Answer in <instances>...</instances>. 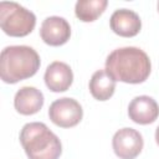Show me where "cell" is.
<instances>
[{
	"mask_svg": "<svg viewBox=\"0 0 159 159\" xmlns=\"http://www.w3.org/2000/svg\"><path fill=\"white\" fill-rule=\"evenodd\" d=\"M152 70L149 56L140 48L128 46L112 51L106 60V71L114 81L124 83L144 82Z\"/></svg>",
	"mask_w": 159,
	"mask_h": 159,
	"instance_id": "cell-1",
	"label": "cell"
},
{
	"mask_svg": "<svg viewBox=\"0 0 159 159\" xmlns=\"http://www.w3.org/2000/svg\"><path fill=\"white\" fill-rule=\"evenodd\" d=\"M40 63V56L32 47L7 46L0 55V77L5 83H17L32 77Z\"/></svg>",
	"mask_w": 159,
	"mask_h": 159,
	"instance_id": "cell-2",
	"label": "cell"
},
{
	"mask_svg": "<svg viewBox=\"0 0 159 159\" xmlns=\"http://www.w3.org/2000/svg\"><path fill=\"white\" fill-rule=\"evenodd\" d=\"M20 143L29 159H58L62 153L58 137L41 122L25 124L20 132Z\"/></svg>",
	"mask_w": 159,
	"mask_h": 159,
	"instance_id": "cell-3",
	"label": "cell"
},
{
	"mask_svg": "<svg viewBox=\"0 0 159 159\" xmlns=\"http://www.w3.org/2000/svg\"><path fill=\"white\" fill-rule=\"evenodd\" d=\"M36 16L32 11L14 1L0 2V27L12 37H24L32 32Z\"/></svg>",
	"mask_w": 159,
	"mask_h": 159,
	"instance_id": "cell-4",
	"label": "cell"
},
{
	"mask_svg": "<svg viewBox=\"0 0 159 159\" xmlns=\"http://www.w3.org/2000/svg\"><path fill=\"white\" fill-rule=\"evenodd\" d=\"M48 117L53 124L61 128H71L81 122L83 109L76 99L63 97L51 103L48 108Z\"/></svg>",
	"mask_w": 159,
	"mask_h": 159,
	"instance_id": "cell-5",
	"label": "cell"
},
{
	"mask_svg": "<svg viewBox=\"0 0 159 159\" xmlns=\"http://www.w3.org/2000/svg\"><path fill=\"white\" fill-rule=\"evenodd\" d=\"M143 137L133 128H122L116 132L112 147L119 159H134L143 149Z\"/></svg>",
	"mask_w": 159,
	"mask_h": 159,
	"instance_id": "cell-6",
	"label": "cell"
},
{
	"mask_svg": "<svg viewBox=\"0 0 159 159\" xmlns=\"http://www.w3.org/2000/svg\"><path fill=\"white\" fill-rule=\"evenodd\" d=\"M40 36L42 41L50 46H61L70 40L71 26L63 17L50 16L42 21Z\"/></svg>",
	"mask_w": 159,
	"mask_h": 159,
	"instance_id": "cell-7",
	"label": "cell"
},
{
	"mask_svg": "<svg viewBox=\"0 0 159 159\" xmlns=\"http://www.w3.org/2000/svg\"><path fill=\"white\" fill-rule=\"evenodd\" d=\"M128 116L137 124H150L159 117V106L149 96H138L129 103Z\"/></svg>",
	"mask_w": 159,
	"mask_h": 159,
	"instance_id": "cell-8",
	"label": "cell"
},
{
	"mask_svg": "<svg viewBox=\"0 0 159 159\" xmlns=\"http://www.w3.org/2000/svg\"><path fill=\"white\" fill-rule=\"evenodd\" d=\"M109 25L112 31L122 37H133L138 35L142 29L140 17L129 9L116 10L111 16Z\"/></svg>",
	"mask_w": 159,
	"mask_h": 159,
	"instance_id": "cell-9",
	"label": "cell"
},
{
	"mask_svg": "<svg viewBox=\"0 0 159 159\" xmlns=\"http://www.w3.org/2000/svg\"><path fill=\"white\" fill-rule=\"evenodd\" d=\"M47 88L52 92H65L73 82V73L71 67L61 61L50 63L43 76Z\"/></svg>",
	"mask_w": 159,
	"mask_h": 159,
	"instance_id": "cell-10",
	"label": "cell"
},
{
	"mask_svg": "<svg viewBox=\"0 0 159 159\" xmlns=\"http://www.w3.org/2000/svg\"><path fill=\"white\" fill-rule=\"evenodd\" d=\"M14 106L15 109L22 116L35 114L43 106V94L40 89L35 87H21L15 94Z\"/></svg>",
	"mask_w": 159,
	"mask_h": 159,
	"instance_id": "cell-11",
	"label": "cell"
},
{
	"mask_svg": "<svg viewBox=\"0 0 159 159\" xmlns=\"http://www.w3.org/2000/svg\"><path fill=\"white\" fill-rule=\"evenodd\" d=\"M116 89V81L106 70L96 71L89 80V92L97 101L109 99Z\"/></svg>",
	"mask_w": 159,
	"mask_h": 159,
	"instance_id": "cell-12",
	"label": "cell"
},
{
	"mask_svg": "<svg viewBox=\"0 0 159 159\" xmlns=\"http://www.w3.org/2000/svg\"><path fill=\"white\" fill-rule=\"evenodd\" d=\"M108 5L107 0H80L76 2L75 14L83 22L97 20Z\"/></svg>",
	"mask_w": 159,
	"mask_h": 159,
	"instance_id": "cell-13",
	"label": "cell"
},
{
	"mask_svg": "<svg viewBox=\"0 0 159 159\" xmlns=\"http://www.w3.org/2000/svg\"><path fill=\"white\" fill-rule=\"evenodd\" d=\"M155 142H157V144L159 145V127H158L157 130H155Z\"/></svg>",
	"mask_w": 159,
	"mask_h": 159,
	"instance_id": "cell-14",
	"label": "cell"
},
{
	"mask_svg": "<svg viewBox=\"0 0 159 159\" xmlns=\"http://www.w3.org/2000/svg\"><path fill=\"white\" fill-rule=\"evenodd\" d=\"M157 7H158V11H159V2H158V5H157Z\"/></svg>",
	"mask_w": 159,
	"mask_h": 159,
	"instance_id": "cell-15",
	"label": "cell"
}]
</instances>
